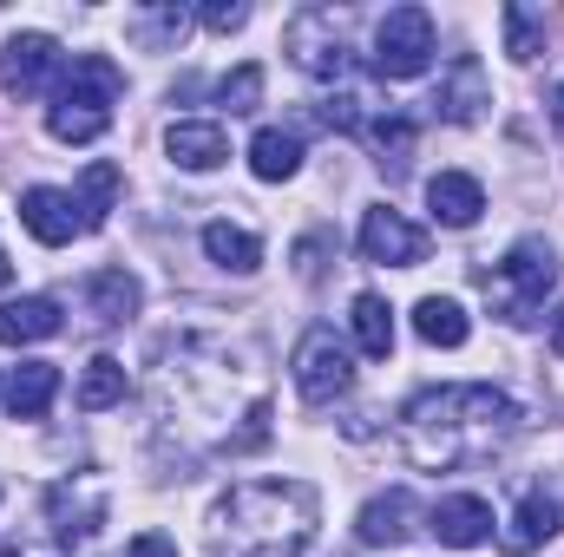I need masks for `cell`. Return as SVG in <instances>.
<instances>
[{
	"label": "cell",
	"mask_w": 564,
	"mask_h": 557,
	"mask_svg": "<svg viewBox=\"0 0 564 557\" xmlns=\"http://www.w3.org/2000/svg\"><path fill=\"white\" fill-rule=\"evenodd\" d=\"M519 426L512 394L486 387V381H453V387H426L401 407V452L421 472H453L473 459H492Z\"/></svg>",
	"instance_id": "obj_1"
},
{
	"label": "cell",
	"mask_w": 564,
	"mask_h": 557,
	"mask_svg": "<svg viewBox=\"0 0 564 557\" xmlns=\"http://www.w3.org/2000/svg\"><path fill=\"white\" fill-rule=\"evenodd\" d=\"M322 532L308 479H250L210 512V557H302Z\"/></svg>",
	"instance_id": "obj_2"
},
{
	"label": "cell",
	"mask_w": 564,
	"mask_h": 557,
	"mask_svg": "<svg viewBox=\"0 0 564 557\" xmlns=\"http://www.w3.org/2000/svg\"><path fill=\"white\" fill-rule=\"evenodd\" d=\"M126 92V73L106 59V53H79L73 73L53 86V106H46V132L59 144H93L112 132V106Z\"/></svg>",
	"instance_id": "obj_3"
},
{
	"label": "cell",
	"mask_w": 564,
	"mask_h": 557,
	"mask_svg": "<svg viewBox=\"0 0 564 557\" xmlns=\"http://www.w3.org/2000/svg\"><path fill=\"white\" fill-rule=\"evenodd\" d=\"M552 282H558V256H552V243L525 237V243H512V250H506V263H492V270H486V302H492V315H499V321L525 328V321H539V308H545Z\"/></svg>",
	"instance_id": "obj_4"
},
{
	"label": "cell",
	"mask_w": 564,
	"mask_h": 557,
	"mask_svg": "<svg viewBox=\"0 0 564 557\" xmlns=\"http://www.w3.org/2000/svg\"><path fill=\"white\" fill-rule=\"evenodd\" d=\"M282 46H289V59H295L308 79H348V13H335V7H302V13L282 26Z\"/></svg>",
	"instance_id": "obj_5"
},
{
	"label": "cell",
	"mask_w": 564,
	"mask_h": 557,
	"mask_svg": "<svg viewBox=\"0 0 564 557\" xmlns=\"http://www.w3.org/2000/svg\"><path fill=\"white\" fill-rule=\"evenodd\" d=\"M295 394L308 401V407H335L348 387H355V361H348V341L328 328V321H315L302 341H295Z\"/></svg>",
	"instance_id": "obj_6"
},
{
	"label": "cell",
	"mask_w": 564,
	"mask_h": 557,
	"mask_svg": "<svg viewBox=\"0 0 564 557\" xmlns=\"http://www.w3.org/2000/svg\"><path fill=\"white\" fill-rule=\"evenodd\" d=\"M440 53V33H433V13L426 7H394L375 33V73L381 79H421Z\"/></svg>",
	"instance_id": "obj_7"
},
{
	"label": "cell",
	"mask_w": 564,
	"mask_h": 557,
	"mask_svg": "<svg viewBox=\"0 0 564 557\" xmlns=\"http://www.w3.org/2000/svg\"><path fill=\"white\" fill-rule=\"evenodd\" d=\"M46 525H53V538L59 545H86L99 525H106V485L99 479H59V485H46Z\"/></svg>",
	"instance_id": "obj_8"
},
{
	"label": "cell",
	"mask_w": 564,
	"mask_h": 557,
	"mask_svg": "<svg viewBox=\"0 0 564 557\" xmlns=\"http://www.w3.org/2000/svg\"><path fill=\"white\" fill-rule=\"evenodd\" d=\"M53 73H59V40L53 33H13L0 46V92L7 99H40Z\"/></svg>",
	"instance_id": "obj_9"
},
{
	"label": "cell",
	"mask_w": 564,
	"mask_h": 557,
	"mask_svg": "<svg viewBox=\"0 0 564 557\" xmlns=\"http://www.w3.org/2000/svg\"><path fill=\"white\" fill-rule=\"evenodd\" d=\"M361 256H368V263H381V270H414V263L426 256V237L401 217V210L375 204V210L361 217Z\"/></svg>",
	"instance_id": "obj_10"
},
{
	"label": "cell",
	"mask_w": 564,
	"mask_h": 557,
	"mask_svg": "<svg viewBox=\"0 0 564 557\" xmlns=\"http://www.w3.org/2000/svg\"><path fill=\"white\" fill-rule=\"evenodd\" d=\"M20 223H26V237L46 243V250H66V243L79 237V210H73V197L53 190V184H33V190L20 197Z\"/></svg>",
	"instance_id": "obj_11"
},
{
	"label": "cell",
	"mask_w": 564,
	"mask_h": 557,
	"mask_svg": "<svg viewBox=\"0 0 564 557\" xmlns=\"http://www.w3.org/2000/svg\"><path fill=\"white\" fill-rule=\"evenodd\" d=\"M426 525H433V538H440V545L473 551V545H486V538H492V505H486L479 492H453V499H440V505L426 512Z\"/></svg>",
	"instance_id": "obj_12"
},
{
	"label": "cell",
	"mask_w": 564,
	"mask_h": 557,
	"mask_svg": "<svg viewBox=\"0 0 564 557\" xmlns=\"http://www.w3.org/2000/svg\"><path fill=\"white\" fill-rule=\"evenodd\" d=\"M552 538H558V499H552L545 485H532V492L519 499V512L506 518L499 551H506V557H532L539 545H552Z\"/></svg>",
	"instance_id": "obj_13"
},
{
	"label": "cell",
	"mask_w": 564,
	"mask_h": 557,
	"mask_svg": "<svg viewBox=\"0 0 564 557\" xmlns=\"http://www.w3.org/2000/svg\"><path fill=\"white\" fill-rule=\"evenodd\" d=\"M433 106H440V119H453V125H473L486 106H492V86H486V66L473 59V53H459L453 66H446V79H440V92H433Z\"/></svg>",
	"instance_id": "obj_14"
},
{
	"label": "cell",
	"mask_w": 564,
	"mask_h": 557,
	"mask_svg": "<svg viewBox=\"0 0 564 557\" xmlns=\"http://www.w3.org/2000/svg\"><path fill=\"white\" fill-rule=\"evenodd\" d=\"M164 151H171L177 171H217V164L230 157V132H224L217 119H177V125L164 132Z\"/></svg>",
	"instance_id": "obj_15"
},
{
	"label": "cell",
	"mask_w": 564,
	"mask_h": 557,
	"mask_svg": "<svg viewBox=\"0 0 564 557\" xmlns=\"http://www.w3.org/2000/svg\"><path fill=\"white\" fill-rule=\"evenodd\" d=\"M414 518H421V499L408 485H394V492H381V499L361 505V545H408Z\"/></svg>",
	"instance_id": "obj_16"
},
{
	"label": "cell",
	"mask_w": 564,
	"mask_h": 557,
	"mask_svg": "<svg viewBox=\"0 0 564 557\" xmlns=\"http://www.w3.org/2000/svg\"><path fill=\"white\" fill-rule=\"evenodd\" d=\"M426 204H433V217H440L446 230H473L479 210H486V190H479V177H466V171H440V177H426Z\"/></svg>",
	"instance_id": "obj_17"
},
{
	"label": "cell",
	"mask_w": 564,
	"mask_h": 557,
	"mask_svg": "<svg viewBox=\"0 0 564 557\" xmlns=\"http://www.w3.org/2000/svg\"><path fill=\"white\" fill-rule=\"evenodd\" d=\"M119 184H126V177H119V164H106V157H93V164L79 171V184L66 190L73 210H79V230H99V223L119 210Z\"/></svg>",
	"instance_id": "obj_18"
},
{
	"label": "cell",
	"mask_w": 564,
	"mask_h": 557,
	"mask_svg": "<svg viewBox=\"0 0 564 557\" xmlns=\"http://www.w3.org/2000/svg\"><path fill=\"white\" fill-rule=\"evenodd\" d=\"M46 335H59V302L53 295L0 302V348H26V341H46Z\"/></svg>",
	"instance_id": "obj_19"
},
{
	"label": "cell",
	"mask_w": 564,
	"mask_h": 557,
	"mask_svg": "<svg viewBox=\"0 0 564 557\" xmlns=\"http://www.w3.org/2000/svg\"><path fill=\"white\" fill-rule=\"evenodd\" d=\"M86 315H93L99 328L132 321V315H139V276H132V270H99V276H86Z\"/></svg>",
	"instance_id": "obj_20"
},
{
	"label": "cell",
	"mask_w": 564,
	"mask_h": 557,
	"mask_svg": "<svg viewBox=\"0 0 564 557\" xmlns=\"http://www.w3.org/2000/svg\"><path fill=\"white\" fill-rule=\"evenodd\" d=\"M59 394V368L53 361H20L13 381H7V414L13 419H40Z\"/></svg>",
	"instance_id": "obj_21"
},
{
	"label": "cell",
	"mask_w": 564,
	"mask_h": 557,
	"mask_svg": "<svg viewBox=\"0 0 564 557\" xmlns=\"http://www.w3.org/2000/svg\"><path fill=\"white\" fill-rule=\"evenodd\" d=\"M204 256L217 270H230V276H257L263 270V243L250 230H237V223H204Z\"/></svg>",
	"instance_id": "obj_22"
},
{
	"label": "cell",
	"mask_w": 564,
	"mask_h": 557,
	"mask_svg": "<svg viewBox=\"0 0 564 557\" xmlns=\"http://www.w3.org/2000/svg\"><path fill=\"white\" fill-rule=\"evenodd\" d=\"M414 328H421L426 348H466V335H473V321H466V308L453 295H421Z\"/></svg>",
	"instance_id": "obj_23"
},
{
	"label": "cell",
	"mask_w": 564,
	"mask_h": 557,
	"mask_svg": "<svg viewBox=\"0 0 564 557\" xmlns=\"http://www.w3.org/2000/svg\"><path fill=\"white\" fill-rule=\"evenodd\" d=\"M250 171H257L263 184L295 177V171H302V139H295V132H282V125H263V132L250 139Z\"/></svg>",
	"instance_id": "obj_24"
},
{
	"label": "cell",
	"mask_w": 564,
	"mask_h": 557,
	"mask_svg": "<svg viewBox=\"0 0 564 557\" xmlns=\"http://www.w3.org/2000/svg\"><path fill=\"white\" fill-rule=\"evenodd\" d=\"M355 341H361V354L368 361H388L394 354V308H388V295H355Z\"/></svg>",
	"instance_id": "obj_25"
},
{
	"label": "cell",
	"mask_w": 564,
	"mask_h": 557,
	"mask_svg": "<svg viewBox=\"0 0 564 557\" xmlns=\"http://www.w3.org/2000/svg\"><path fill=\"white\" fill-rule=\"evenodd\" d=\"M368 144H375L381 171L401 177L408 157H414V119H401V112H375V119H368Z\"/></svg>",
	"instance_id": "obj_26"
},
{
	"label": "cell",
	"mask_w": 564,
	"mask_h": 557,
	"mask_svg": "<svg viewBox=\"0 0 564 557\" xmlns=\"http://www.w3.org/2000/svg\"><path fill=\"white\" fill-rule=\"evenodd\" d=\"M119 401H126V361L93 354L86 374H79V407H86V414H106V407H119Z\"/></svg>",
	"instance_id": "obj_27"
},
{
	"label": "cell",
	"mask_w": 564,
	"mask_h": 557,
	"mask_svg": "<svg viewBox=\"0 0 564 557\" xmlns=\"http://www.w3.org/2000/svg\"><path fill=\"white\" fill-rule=\"evenodd\" d=\"M499 26H506V53L525 66V59H539L545 53V13H532V7H499Z\"/></svg>",
	"instance_id": "obj_28"
},
{
	"label": "cell",
	"mask_w": 564,
	"mask_h": 557,
	"mask_svg": "<svg viewBox=\"0 0 564 557\" xmlns=\"http://www.w3.org/2000/svg\"><path fill=\"white\" fill-rule=\"evenodd\" d=\"M132 26H139V40H151V46H177V40H184V26H191V13L171 0V7H151V13H139Z\"/></svg>",
	"instance_id": "obj_29"
},
{
	"label": "cell",
	"mask_w": 564,
	"mask_h": 557,
	"mask_svg": "<svg viewBox=\"0 0 564 557\" xmlns=\"http://www.w3.org/2000/svg\"><path fill=\"white\" fill-rule=\"evenodd\" d=\"M217 99H224L230 112H257V99H263V66H237V73L217 86Z\"/></svg>",
	"instance_id": "obj_30"
},
{
	"label": "cell",
	"mask_w": 564,
	"mask_h": 557,
	"mask_svg": "<svg viewBox=\"0 0 564 557\" xmlns=\"http://www.w3.org/2000/svg\"><path fill=\"white\" fill-rule=\"evenodd\" d=\"M197 20H204L210 33H237V26L250 20V7H243V0H210V7L197 13Z\"/></svg>",
	"instance_id": "obj_31"
},
{
	"label": "cell",
	"mask_w": 564,
	"mask_h": 557,
	"mask_svg": "<svg viewBox=\"0 0 564 557\" xmlns=\"http://www.w3.org/2000/svg\"><path fill=\"white\" fill-rule=\"evenodd\" d=\"M322 256H328V237H302V250H295V276L315 282L322 276Z\"/></svg>",
	"instance_id": "obj_32"
},
{
	"label": "cell",
	"mask_w": 564,
	"mask_h": 557,
	"mask_svg": "<svg viewBox=\"0 0 564 557\" xmlns=\"http://www.w3.org/2000/svg\"><path fill=\"white\" fill-rule=\"evenodd\" d=\"M126 557H177V545H171L164 532H139V538H132V551H126Z\"/></svg>",
	"instance_id": "obj_33"
},
{
	"label": "cell",
	"mask_w": 564,
	"mask_h": 557,
	"mask_svg": "<svg viewBox=\"0 0 564 557\" xmlns=\"http://www.w3.org/2000/svg\"><path fill=\"white\" fill-rule=\"evenodd\" d=\"M552 354H558V361H564V308H558V315H552Z\"/></svg>",
	"instance_id": "obj_34"
},
{
	"label": "cell",
	"mask_w": 564,
	"mask_h": 557,
	"mask_svg": "<svg viewBox=\"0 0 564 557\" xmlns=\"http://www.w3.org/2000/svg\"><path fill=\"white\" fill-rule=\"evenodd\" d=\"M552 125H558V132H564V86H558V92H552Z\"/></svg>",
	"instance_id": "obj_35"
},
{
	"label": "cell",
	"mask_w": 564,
	"mask_h": 557,
	"mask_svg": "<svg viewBox=\"0 0 564 557\" xmlns=\"http://www.w3.org/2000/svg\"><path fill=\"white\" fill-rule=\"evenodd\" d=\"M13 282V256H7V243H0V288Z\"/></svg>",
	"instance_id": "obj_36"
}]
</instances>
